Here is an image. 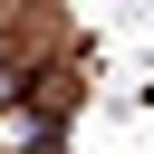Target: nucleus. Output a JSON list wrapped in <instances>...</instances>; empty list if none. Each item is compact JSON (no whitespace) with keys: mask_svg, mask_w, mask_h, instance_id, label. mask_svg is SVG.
Here are the masks:
<instances>
[{"mask_svg":"<svg viewBox=\"0 0 154 154\" xmlns=\"http://www.w3.org/2000/svg\"><path fill=\"white\" fill-rule=\"evenodd\" d=\"M0 106H19V67H10V58H0Z\"/></svg>","mask_w":154,"mask_h":154,"instance_id":"f257e3e1","label":"nucleus"}]
</instances>
